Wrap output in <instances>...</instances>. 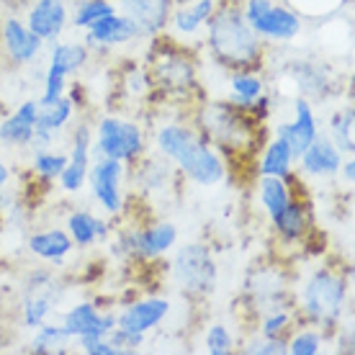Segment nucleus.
<instances>
[{
    "mask_svg": "<svg viewBox=\"0 0 355 355\" xmlns=\"http://www.w3.org/2000/svg\"><path fill=\"white\" fill-rule=\"evenodd\" d=\"M204 347L209 355H230L234 350V338H232L230 327H224L219 322L211 324L204 335Z\"/></svg>",
    "mask_w": 355,
    "mask_h": 355,
    "instance_id": "nucleus-40",
    "label": "nucleus"
},
{
    "mask_svg": "<svg viewBox=\"0 0 355 355\" xmlns=\"http://www.w3.org/2000/svg\"><path fill=\"white\" fill-rule=\"evenodd\" d=\"M291 327H293L291 309H288V306H281V309H270L260 314L258 335H263V338H288Z\"/></svg>",
    "mask_w": 355,
    "mask_h": 355,
    "instance_id": "nucleus-35",
    "label": "nucleus"
},
{
    "mask_svg": "<svg viewBox=\"0 0 355 355\" xmlns=\"http://www.w3.org/2000/svg\"><path fill=\"white\" fill-rule=\"evenodd\" d=\"M345 3L350 0H288V8H293L302 18H327Z\"/></svg>",
    "mask_w": 355,
    "mask_h": 355,
    "instance_id": "nucleus-39",
    "label": "nucleus"
},
{
    "mask_svg": "<svg viewBox=\"0 0 355 355\" xmlns=\"http://www.w3.org/2000/svg\"><path fill=\"white\" fill-rule=\"evenodd\" d=\"M147 137L137 121L121 119V116H103L93 129V157H111L126 165L144 157Z\"/></svg>",
    "mask_w": 355,
    "mask_h": 355,
    "instance_id": "nucleus-5",
    "label": "nucleus"
},
{
    "mask_svg": "<svg viewBox=\"0 0 355 355\" xmlns=\"http://www.w3.org/2000/svg\"><path fill=\"white\" fill-rule=\"evenodd\" d=\"M250 26H252V31H255L263 42L288 44V42H293L296 36L302 34L304 18L293 8H288V6H278V3H273V6H270L258 21H252Z\"/></svg>",
    "mask_w": 355,
    "mask_h": 355,
    "instance_id": "nucleus-16",
    "label": "nucleus"
},
{
    "mask_svg": "<svg viewBox=\"0 0 355 355\" xmlns=\"http://www.w3.org/2000/svg\"><path fill=\"white\" fill-rule=\"evenodd\" d=\"M198 132L222 152V157H234V155H248L258 147L263 139V124H258L248 108H240L230 101H211L204 103L196 119Z\"/></svg>",
    "mask_w": 355,
    "mask_h": 355,
    "instance_id": "nucleus-3",
    "label": "nucleus"
},
{
    "mask_svg": "<svg viewBox=\"0 0 355 355\" xmlns=\"http://www.w3.org/2000/svg\"><path fill=\"white\" fill-rule=\"evenodd\" d=\"M8 180H10V170H8V165L0 160V191L8 186Z\"/></svg>",
    "mask_w": 355,
    "mask_h": 355,
    "instance_id": "nucleus-47",
    "label": "nucleus"
},
{
    "mask_svg": "<svg viewBox=\"0 0 355 355\" xmlns=\"http://www.w3.org/2000/svg\"><path fill=\"white\" fill-rule=\"evenodd\" d=\"M114 10H116L114 0H78V6H75V10H72V16H70V24L75 28H83V31H85L93 21L108 16V13H114Z\"/></svg>",
    "mask_w": 355,
    "mask_h": 355,
    "instance_id": "nucleus-34",
    "label": "nucleus"
},
{
    "mask_svg": "<svg viewBox=\"0 0 355 355\" xmlns=\"http://www.w3.org/2000/svg\"><path fill=\"white\" fill-rule=\"evenodd\" d=\"M54 278H57V275H54L49 268H31V270L24 275V281H21V296H31V293L44 291Z\"/></svg>",
    "mask_w": 355,
    "mask_h": 355,
    "instance_id": "nucleus-44",
    "label": "nucleus"
},
{
    "mask_svg": "<svg viewBox=\"0 0 355 355\" xmlns=\"http://www.w3.org/2000/svg\"><path fill=\"white\" fill-rule=\"evenodd\" d=\"M288 72H291V80L296 83V88L302 90V96L309 98V101H324L332 93V83L335 80L329 78L324 64L302 60V62L288 64Z\"/></svg>",
    "mask_w": 355,
    "mask_h": 355,
    "instance_id": "nucleus-24",
    "label": "nucleus"
},
{
    "mask_svg": "<svg viewBox=\"0 0 355 355\" xmlns=\"http://www.w3.org/2000/svg\"><path fill=\"white\" fill-rule=\"evenodd\" d=\"M338 173L343 175V180H345L347 186H350V183H355V160H353V155H345V157H343Z\"/></svg>",
    "mask_w": 355,
    "mask_h": 355,
    "instance_id": "nucleus-46",
    "label": "nucleus"
},
{
    "mask_svg": "<svg viewBox=\"0 0 355 355\" xmlns=\"http://www.w3.org/2000/svg\"><path fill=\"white\" fill-rule=\"evenodd\" d=\"M248 355H286L288 350V338H263V335H255L250 338L242 347Z\"/></svg>",
    "mask_w": 355,
    "mask_h": 355,
    "instance_id": "nucleus-41",
    "label": "nucleus"
},
{
    "mask_svg": "<svg viewBox=\"0 0 355 355\" xmlns=\"http://www.w3.org/2000/svg\"><path fill=\"white\" fill-rule=\"evenodd\" d=\"M0 44L13 64H31L44 49V39H39L34 31H28L26 21L6 18L0 26Z\"/></svg>",
    "mask_w": 355,
    "mask_h": 355,
    "instance_id": "nucleus-17",
    "label": "nucleus"
},
{
    "mask_svg": "<svg viewBox=\"0 0 355 355\" xmlns=\"http://www.w3.org/2000/svg\"><path fill=\"white\" fill-rule=\"evenodd\" d=\"M90 60V49L80 42H52L49 49V62L62 67L67 72V78L80 72Z\"/></svg>",
    "mask_w": 355,
    "mask_h": 355,
    "instance_id": "nucleus-32",
    "label": "nucleus"
},
{
    "mask_svg": "<svg viewBox=\"0 0 355 355\" xmlns=\"http://www.w3.org/2000/svg\"><path fill=\"white\" fill-rule=\"evenodd\" d=\"M186 8L193 13V18L201 24V26H206L209 18L214 16V10H216V0H193L191 6H186Z\"/></svg>",
    "mask_w": 355,
    "mask_h": 355,
    "instance_id": "nucleus-45",
    "label": "nucleus"
},
{
    "mask_svg": "<svg viewBox=\"0 0 355 355\" xmlns=\"http://www.w3.org/2000/svg\"><path fill=\"white\" fill-rule=\"evenodd\" d=\"M70 343H72V338H70V332L64 329L62 322H60V324H52V322L46 320L44 324L36 327V335H34V340H31V350L42 355L67 353Z\"/></svg>",
    "mask_w": 355,
    "mask_h": 355,
    "instance_id": "nucleus-33",
    "label": "nucleus"
},
{
    "mask_svg": "<svg viewBox=\"0 0 355 355\" xmlns=\"http://www.w3.org/2000/svg\"><path fill=\"white\" fill-rule=\"evenodd\" d=\"M137 39H142L139 26H137L129 16L114 10V13H108V16L93 21V24L85 28V42H83V44L88 46V49H108V46L132 44Z\"/></svg>",
    "mask_w": 355,
    "mask_h": 355,
    "instance_id": "nucleus-12",
    "label": "nucleus"
},
{
    "mask_svg": "<svg viewBox=\"0 0 355 355\" xmlns=\"http://www.w3.org/2000/svg\"><path fill=\"white\" fill-rule=\"evenodd\" d=\"M273 230L278 232L281 242H288V245H296V242H304L306 234H309L311 219H309V204L304 201L302 196L293 193L288 198V204L284 206V211L275 216Z\"/></svg>",
    "mask_w": 355,
    "mask_h": 355,
    "instance_id": "nucleus-23",
    "label": "nucleus"
},
{
    "mask_svg": "<svg viewBox=\"0 0 355 355\" xmlns=\"http://www.w3.org/2000/svg\"><path fill=\"white\" fill-rule=\"evenodd\" d=\"M248 296L252 309L258 311V314L288 306L286 275L281 270H273V268H263L258 273H252V278L248 281Z\"/></svg>",
    "mask_w": 355,
    "mask_h": 355,
    "instance_id": "nucleus-15",
    "label": "nucleus"
},
{
    "mask_svg": "<svg viewBox=\"0 0 355 355\" xmlns=\"http://www.w3.org/2000/svg\"><path fill=\"white\" fill-rule=\"evenodd\" d=\"M152 83L168 96H188L196 90V67L186 52L170 42H157L150 54Z\"/></svg>",
    "mask_w": 355,
    "mask_h": 355,
    "instance_id": "nucleus-7",
    "label": "nucleus"
},
{
    "mask_svg": "<svg viewBox=\"0 0 355 355\" xmlns=\"http://www.w3.org/2000/svg\"><path fill=\"white\" fill-rule=\"evenodd\" d=\"M206 46L219 64L230 70H255L263 60V39L250 26L242 8L222 6L206 24Z\"/></svg>",
    "mask_w": 355,
    "mask_h": 355,
    "instance_id": "nucleus-2",
    "label": "nucleus"
},
{
    "mask_svg": "<svg viewBox=\"0 0 355 355\" xmlns=\"http://www.w3.org/2000/svg\"><path fill=\"white\" fill-rule=\"evenodd\" d=\"M347 275L350 270H335V268H317L306 275V281L299 288V311L302 317L314 327H322L320 332L324 340L335 335L343 311L347 304Z\"/></svg>",
    "mask_w": 355,
    "mask_h": 355,
    "instance_id": "nucleus-4",
    "label": "nucleus"
},
{
    "mask_svg": "<svg viewBox=\"0 0 355 355\" xmlns=\"http://www.w3.org/2000/svg\"><path fill=\"white\" fill-rule=\"evenodd\" d=\"M67 234L75 248H93L96 242H106L111 237V227L106 219H101L96 214L85 211V209H75L67 216Z\"/></svg>",
    "mask_w": 355,
    "mask_h": 355,
    "instance_id": "nucleus-25",
    "label": "nucleus"
},
{
    "mask_svg": "<svg viewBox=\"0 0 355 355\" xmlns=\"http://www.w3.org/2000/svg\"><path fill=\"white\" fill-rule=\"evenodd\" d=\"M293 152L288 147L286 139L275 137L273 142H268V147L263 150L258 160V175H275V178H288L293 173Z\"/></svg>",
    "mask_w": 355,
    "mask_h": 355,
    "instance_id": "nucleus-28",
    "label": "nucleus"
},
{
    "mask_svg": "<svg viewBox=\"0 0 355 355\" xmlns=\"http://www.w3.org/2000/svg\"><path fill=\"white\" fill-rule=\"evenodd\" d=\"M90 147H93V126L88 121H80L72 129V150L67 155V165H64L62 175L57 178L64 193H78L85 186L88 168L90 162H93Z\"/></svg>",
    "mask_w": 355,
    "mask_h": 355,
    "instance_id": "nucleus-10",
    "label": "nucleus"
},
{
    "mask_svg": "<svg viewBox=\"0 0 355 355\" xmlns=\"http://www.w3.org/2000/svg\"><path fill=\"white\" fill-rule=\"evenodd\" d=\"M72 114H75V103H72V98L64 93L62 98H57L49 106H39L34 132H44V134H54V137H57L64 126L70 124Z\"/></svg>",
    "mask_w": 355,
    "mask_h": 355,
    "instance_id": "nucleus-29",
    "label": "nucleus"
},
{
    "mask_svg": "<svg viewBox=\"0 0 355 355\" xmlns=\"http://www.w3.org/2000/svg\"><path fill=\"white\" fill-rule=\"evenodd\" d=\"M170 314V302L160 296H150V299H139V302L126 304L121 311H116V324L132 332H152L165 322Z\"/></svg>",
    "mask_w": 355,
    "mask_h": 355,
    "instance_id": "nucleus-18",
    "label": "nucleus"
},
{
    "mask_svg": "<svg viewBox=\"0 0 355 355\" xmlns=\"http://www.w3.org/2000/svg\"><path fill=\"white\" fill-rule=\"evenodd\" d=\"M28 250L39 260H46L52 266H62L75 250L67 230H42L28 237Z\"/></svg>",
    "mask_w": 355,
    "mask_h": 355,
    "instance_id": "nucleus-26",
    "label": "nucleus"
},
{
    "mask_svg": "<svg viewBox=\"0 0 355 355\" xmlns=\"http://www.w3.org/2000/svg\"><path fill=\"white\" fill-rule=\"evenodd\" d=\"M64 93H67V72H64L62 67H57V64L49 62L46 75H44V93L39 96L36 103H39V106H49L57 98H62Z\"/></svg>",
    "mask_w": 355,
    "mask_h": 355,
    "instance_id": "nucleus-38",
    "label": "nucleus"
},
{
    "mask_svg": "<svg viewBox=\"0 0 355 355\" xmlns=\"http://www.w3.org/2000/svg\"><path fill=\"white\" fill-rule=\"evenodd\" d=\"M155 150L168 157L180 175L193 186L211 188L227 178V162L196 124L170 121L155 132Z\"/></svg>",
    "mask_w": 355,
    "mask_h": 355,
    "instance_id": "nucleus-1",
    "label": "nucleus"
},
{
    "mask_svg": "<svg viewBox=\"0 0 355 355\" xmlns=\"http://www.w3.org/2000/svg\"><path fill=\"white\" fill-rule=\"evenodd\" d=\"M173 278L180 291L206 296L216 286V260L204 242H188L173 258Z\"/></svg>",
    "mask_w": 355,
    "mask_h": 355,
    "instance_id": "nucleus-8",
    "label": "nucleus"
},
{
    "mask_svg": "<svg viewBox=\"0 0 355 355\" xmlns=\"http://www.w3.org/2000/svg\"><path fill=\"white\" fill-rule=\"evenodd\" d=\"M124 180L126 162L111 160V157H93L85 178L96 204L111 216L124 211Z\"/></svg>",
    "mask_w": 355,
    "mask_h": 355,
    "instance_id": "nucleus-9",
    "label": "nucleus"
},
{
    "mask_svg": "<svg viewBox=\"0 0 355 355\" xmlns=\"http://www.w3.org/2000/svg\"><path fill=\"white\" fill-rule=\"evenodd\" d=\"M116 10L139 26L142 39H155L165 31L175 10V0H114Z\"/></svg>",
    "mask_w": 355,
    "mask_h": 355,
    "instance_id": "nucleus-11",
    "label": "nucleus"
},
{
    "mask_svg": "<svg viewBox=\"0 0 355 355\" xmlns=\"http://www.w3.org/2000/svg\"><path fill=\"white\" fill-rule=\"evenodd\" d=\"M64 165H67V155L62 152H52V150H42L34 152V162H31V170L39 180L44 183H52L57 178L62 175Z\"/></svg>",
    "mask_w": 355,
    "mask_h": 355,
    "instance_id": "nucleus-36",
    "label": "nucleus"
},
{
    "mask_svg": "<svg viewBox=\"0 0 355 355\" xmlns=\"http://www.w3.org/2000/svg\"><path fill=\"white\" fill-rule=\"evenodd\" d=\"M36 116H39V103L36 101H24L10 116L0 121V144L6 147H28L34 139Z\"/></svg>",
    "mask_w": 355,
    "mask_h": 355,
    "instance_id": "nucleus-22",
    "label": "nucleus"
},
{
    "mask_svg": "<svg viewBox=\"0 0 355 355\" xmlns=\"http://www.w3.org/2000/svg\"><path fill=\"white\" fill-rule=\"evenodd\" d=\"M293 180H296L293 173L286 178V180L284 178H275V175H260L258 196H260V204H263V209H266L270 222L284 211V206L288 204V198L293 196Z\"/></svg>",
    "mask_w": 355,
    "mask_h": 355,
    "instance_id": "nucleus-27",
    "label": "nucleus"
},
{
    "mask_svg": "<svg viewBox=\"0 0 355 355\" xmlns=\"http://www.w3.org/2000/svg\"><path fill=\"white\" fill-rule=\"evenodd\" d=\"M175 180V165L168 157H139L134 162L132 183L142 196H162Z\"/></svg>",
    "mask_w": 355,
    "mask_h": 355,
    "instance_id": "nucleus-21",
    "label": "nucleus"
},
{
    "mask_svg": "<svg viewBox=\"0 0 355 355\" xmlns=\"http://www.w3.org/2000/svg\"><path fill=\"white\" fill-rule=\"evenodd\" d=\"M317 134H320L317 116H314L311 101L304 96L293 101V121L275 126V137H281V139L288 142V147L293 152V160H299V155L317 139Z\"/></svg>",
    "mask_w": 355,
    "mask_h": 355,
    "instance_id": "nucleus-14",
    "label": "nucleus"
},
{
    "mask_svg": "<svg viewBox=\"0 0 355 355\" xmlns=\"http://www.w3.org/2000/svg\"><path fill=\"white\" fill-rule=\"evenodd\" d=\"M343 152L332 144L327 134H317V139L299 155V173L304 178H335L343 162Z\"/></svg>",
    "mask_w": 355,
    "mask_h": 355,
    "instance_id": "nucleus-20",
    "label": "nucleus"
},
{
    "mask_svg": "<svg viewBox=\"0 0 355 355\" xmlns=\"http://www.w3.org/2000/svg\"><path fill=\"white\" fill-rule=\"evenodd\" d=\"M70 24V10L64 0H34L28 8L26 26L44 42H57Z\"/></svg>",
    "mask_w": 355,
    "mask_h": 355,
    "instance_id": "nucleus-19",
    "label": "nucleus"
},
{
    "mask_svg": "<svg viewBox=\"0 0 355 355\" xmlns=\"http://www.w3.org/2000/svg\"><path fill=\"white\" fill-rule=\"evenodd\" d=\"M355 108L353 103H347L338 111V114L329 116V132L327 137L332 139V144L338 147L343 155H353L355 152Z\"/></svg>",
    "mask_w": 355,
    "mask_h": 355,
    "instance_id": "nucleus-31",
    "label": "nucleus"
},
{
    "mask_svg": "<svg viewBox=\"0 0 355 355\" xmlns=\"http://www.w3.org/2000/svg\"><path fill=\"white\" fill-rule=\"evenodd\" d=\"M266 93V80L252 70H234L230 78V103L248 108L258 96Z\"/></svg>",
    "mask_w": 355,
    "mask_h": 355,
    "instance_id": "nucleus-30",
    "label": "nucleus"
},
{
    "mask_svg": "<svg viewBox=\"0 0 355 355\" xmlns=\"http://www.w3.org/2000/svg\"><path fill=\"white\" fill-rule=\"evenodd\" d=\"M322 345H324V335H322L320 329L314 327H306V329H299L293 338H288V355H320L322 353Z\"/></svg>",
    "mask_w": 355,
    "mask_h": 355,
    "instance_id": "nucleus-37",
    "label": "nucleus"
},
{
    "mask_svg": "<svg viewBox=\"0 0 355 355\" xmlns=\"http://www.w3.org/2000/svg\"><path fill=\"white\" fill-rule=\"evenodd\" d=\"M64 329L70 332L72 340L78 338H106L116 327V311H101L96 304L80 302L72 309L64 311L62 317Z\"/></svg>",
    "mask_w": 355,
    "mask_h": 355,
    "instance_id": "nucleus-13",
    "label": "nucleus"
},
{
    "mask_svg": "<svg viewBox=\"0 0 355 355\" xmlns=\"http://www.w3.org/2000/svg\"><path fill=\"white\" fill-rule=\"evenodd\" d=\"M106 340L121 355L134 353V350H139V347L144 345V335H142V332H132V329H124V327H119V324H116V327L108 332Z\"/></svg>",
    "mask_w": 355,
    "mask_h": 355,
    "instance_id": "nucleus-42",
    "label": "nucleus"
},
{
    "mask_svg": "<svg viewBox=\"0 0 355 355\" xmlns=\"http://www.w3.org/2000/svg\"><path fill=\"white\" fill-rule=\"evenodd\" d=\"M178 245V227L173 222H155L150 227H126L116 232L114 255L119 260L160 258Z\"/></svg>",
    "mask_w": 355,
    "mask_h": 355,
    "instance_id": "nucleus-6",
    "label": "nucleus"
},
{
    "mask_svg": "<svg viewBox=\"0 0 355 355\" xmlns=\"http://www.w3.org/2000/svg\"><path fill=\"white\" fill-rule=\"evenodd\" d=\"M155 88L152 83L150 70H142V67H132V70L124 75V90L134 98H144L150 96V90Z\"/></svg>",
    "mask_w": 355,
    "mask_h": 355,
    "instance_id": "nucleus-43",
    "label": "nucleus"
}]
</instances>
